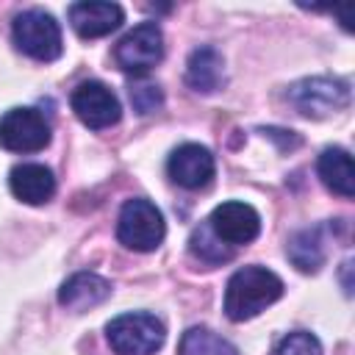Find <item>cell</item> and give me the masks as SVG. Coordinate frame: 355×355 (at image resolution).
Wrapping results in <instances>:
<instances>
[{
    "mask_svg": "<svg viewBox=\"0 0 355 355\" xmlns=\"http://www.w3.org/2000/svg\"><path fill=\"white\" fill-rule=\"evenodd\" d=\"M316 172L322 183L338 194V197H352L355 194V172H352V158L344 147H324L316 161Z\"/></svg>",
    "mask_w": 355,
    "mask_h": 355,
    "instance_id": "cell-15",
    "label": "cell"
},
{
    "mask_svg": "<svg viewBox=\"0 0 355 355\" xmlns=\"http://www.w3.org/2000/svg\"><path fill=\"white\" fill-rule=\"evenodd\" d=\"M189 250H191L194 258H200V261H205V263H225V261L233 258V247H227L225 241H219V239L214 236L208 219H205L200 227H194V233H191V239H189Z\"/></svg>",
    "mask_w": 355,
    "mask_h": 355,
    "instance_id": "cell-18",
    "label": "cell"
},
{
    "mask_svg": "<svg viewBox=\"0 0 355 355\" xmlns=\"http://www.w3.org/2000/svg\"><path fill=\"white\" fill-rule=\"evenodd\" d=\"M105 336L116 355H155L164 347L166 330L164 322L155 319L153 313L133 311L114 316L105 324Z\"/></svg>",
    "mask_w": 355,
    "mask_h": 355,
    "instance_id": "cell-2",
    "label": "cell"
},
{
    "mask_svg": "<svg viewBox=\"0 0 355 355\" xmlns=\"http://www.w3.org/2000/svg\"><path fill=\"white\" fill-rule=\"evenodd\" d=\"M128 97H130L133 111L141 114V116L155 114V111L164 105V92H161V86L153 83V80H144V78H139V80H133V83L128 86Z\"/></svg>",
    "mask_w": 355,
    "mask_h": 355,
    "instance_id": "cell-19",
    "label": "cell"
},
{
    "mask_svg": "<svg viewBox=\"0 0 355 355\" xmlns=\"http://www.w3.org/2000/svg\"><path fill=\"white\" fill-rule=\"evenodd\" d=\"M178 352L180 355H239V349L211 327H189L180 338Z\"/></svg>",
    "mask_w": 355,
    "mask_h": 355,
    "instance_id": "cell-17",
    "label": "cell"
},
{
    "mask_svg": "<svg viewBox=\"0 0 355 355\" xmlns=\"http://www.w3.org/2000/svg\"><path fill=\"white\" fill-rule=\"evenodd\" d=\"M111 283L94 272H78L72 277H67L58 288V302L67 308V311H89L100 302H105L111 297Z\"/></svg>",
    "mask_w": 355,
    "mask_h": 355,
    "instance_id": "cell-13",
    "label": "cell"
},
{
    "mask_svg": "<svg viewBox=\"0 0 355 355\" xmlns=\"http://www.w3.org/2000/svg\"><path fill=\"white\" fill-rule=\"evenodd\" d=\"M69 25L78 36L83 39H100L108 36L111 31H116L125 22V11L116 3H103V0H83V3H72L67 8Z\"/></svg>",
    "mask_w": 355,
    "mask_h": 355,
    "instance_id": "cell-11",
    "label": "cell"
},
{
    "mask_svg": "<svg viewBox=\"0 0 355 355\" xmlns=\"http://www.w3.org/2000/svg\"><path fill=\"white\" fill-rule=\"evenodd\" d=\"M272 355H322V344L313 333L308 330H294L288 336H283L275 347Z\"/></svg>",
    "mask_w": 355,
    "mask_h": 355,
    "instance_id": "cell-20",
    "label": "cell"
},
{
    "mask_svg": "<svg viewBox=\"0 0 355 355\" xmlns=\"http://www.w3.org/2000/svg\"><path fill=\"white\" fill-rule=\"evenodd\" d=\"M8 189L28 205H44L55 194V175L44 164H17L8 172Z\"/></svg>",
    "mask_w": 355,
    "mask_h": 355,
    "instance_id": "cell-12",
    "label": "cell"
},
{
    "mask_svg": "<svg viewBox=\"0 0 355 355\" xmlns=\"http://www.w3.org/2000/svg\"><path fill=\"white\" fill-rule=\"evenodd\" d=\"M208 225L214 230V236L219 241H225L227 247H239V244H250L258 239L261 233V216L252 205L241 202V200H227L222 205H216L208 216Z\"/></svg>",
    "mask_w": 355,
    "mask_h": 355,
    "instance_id": "cell-9",
    "label": "cell"
},
{
    "mask_svg": "<svg viewBox=\"0 0 355 355\" xmlns=\"http://www.w3.org/2000/svg\"><path fill=\"white\" fill-rule=\"evenodd\" d=\"M286 97L297 108V114L308 119H324L349 105V83L330 75H313L291 83Z\"/></svg>",
    "mask_w": 355,
    "mask_h": 355,
    "instance_id": "cell-4",
    "label": "cell"
},
{
    "mask_svg": "<svg viewBox=\"0 0 355 355\" xmlns=\"http://www.w3.org/2000/svg\"><path fill=\"white\" fill-rule=\"evenodd\" d=\"M214 172H216V164H214L211 150L197 141H186L169 153L166 175L172 178V183L183 186L189 191L205 189L214 180Z\"/></svg>",
    "mask_w": 355,
    "mask_h": 355,
    "instance_id": "cell-10",
    "label": "cell"
},
{
    "mask_svg": "<svg viewBox=\"0 0 355 355\" xmlns=\"http://www.w3.org/2000/svg\"><path fill=\"white\" fill-rule=\"evenodd\" d=\"M11 39L19 53L33 61H55L64 50L61 28L53 14L42 8H25L11 22Z\"/></svg>",
    "mask_w": 355,
    "mask_h": 355,
    "instance_id": "cell-3",
    "label": "cell"
},
{
    "mask_svg": "<svg viewBox=\"0 0 355 355\" xmlns=\"http://www.w3.org/2000/svg\"><path fill=\"white\" fill-rule=\"evenodd\" d=\"M286 255L288 261L305 272V275H313L322 269L324 263V241H322V230L319 227H302L297 233H291L288 244H286Z\"/></svg>",
    "mask_w": 355,
    "mask_h": 355,
    "instance_id": "cell-16",
    "label": "cell"
},
{
    "mask_svg": "<svg viewBox=\"0 0 355 355\" xmlns=\"http://www.w3.org/2000/svg\"><path fill=\"white\" fill-rule=\"evenodd\" d=\"M186 83L191 92L214 94L225 83V58L216 47H197L186 61Z\"/></svg>",
    "mask_w": 355,
    "mask_h": 355,
    "instance_id": "cell-14",
    "label": "cell"
},
{
    "mask_svg": "<svg viewBox=\"0 0 355 355\" xmlns=\"http://www.w3.org/2000/svg\"><path fill=\"white\" fill-rule=\"evenodd\" d=\"M69 103H72L75 116L86 128H92V130L111 128L122 116V105H119L116 94L105 83H100V80H83V83H78L75 92H72V97H69Z\"/></svg>",
    "mask_w": 355,
    "mask_h": 355,
    "instance_id": "cell-8",
    "label": "cell"
},
{
    "mask_svg": "<svg viewBox=\"0 0 355 355\" xmlns=\"http://www.w3.org/2000/svg\"><path fill=\"white\" fill-rule=\"evenodd\" d=\"M283 297V280L266 266H241L230 275L225 288V316L230 322H247Z\"/></svg>",
    "mask_w": 355,
    "mask_h": 355,
    "instance_id": "cell-1",
    "label": "cell"
},
{
    "mask_svg": "<svg viewBox=\"0 0 355 355\" xmlns=\"http://www.w3.org/2000/svg\"><path fill=\"white\" fill-rule=\"evenodd\" d=\"M50 144V122L36 108H11L0 116V147L11 153H39Z\"/></svg>",
    "mask_w": 355,
    "mask_h": 355,
    "instance_id": "cell-7",
    "label": "cell"
},
{
    "mask_svg": "<svg viewBox=\"0 0 355 355\" xmlns=\"http://www.w3.org/2000/svg\"><path fill=\"white\" fill-rule=\"evenodd\" d=\"M166 236L164 214L155 208V202L144 197H133L122 205L116 219V239L133 250V252H153Z\"/></svg>",
    "mask_w": 355,
    "mask_h": 355,
    "instance_id": "cell-5",
    "label": "cell"
},
{
    "mask_svg": "<svg viewBox=\"0 0 355 355\" xmlns=\"http://www.w3.org/2000/svg\"><path fill=\"white\" fill-rule=\"evenodd\" d=\"M119 69L130 75H147L164 58V33L155 22H139L114 47Z\"/></svg>",
    "mask_w": 355,
    "mask_h": 355,
    "instance_id": "cell-6",
    "label": "cell"
}]
</instances>
